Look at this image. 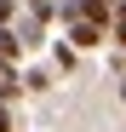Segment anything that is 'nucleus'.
Wrapping results in <instances>:
<instances>
[{
    "mask_svg": "<svg viewBox=\"0 0 126 132\" xmlns=\"http://www.w3.org/2000/svg\"><path fill=\"white\" fill-rule=\"evenodd\" d=\"M103 40H109L103 23H92V17H69V46H75V52H97Z\"/></svg>",
    "mask_w": 126,
    "mask_h": 132,
    "instance_id": "1",
    "label": "nucleus"
},
{
    "mask_svg": "<svg viewBox=\"0 0 126 132\" xmlns=\"http://www.w3.org/2000/svg\"><path fill=\"white\" fill-rule=\"evenodd\" d=\"M109 40L126 52V0H120V6H115V17H109Z\"/></svg>",
    "mask_w": 126,
    "mask_h": 132,
    "instance_id": "2",
    "label": "nucleus"
},
{
    "mask_svg": "<svg viewBox=\"0 0 126 132\" xmlns=\"http://www.w3.org/2000/svg\"><path fill=\"white\" fill-rule=\"evenodd\" d=\"M75 57H80V52L69 46V40H57V46H52V63H57V69H75Z\"/></svg>",
    "mask_w": 126,
    "mask_h": 132,
    "instance_id": "3",
    "label": "nucleus"
},
{
    "mask_svg": "<svg viewBox=\"0 0 126 132\" xmlns=\"http://www.w3.org/2000/svg\"><path fill=\"white\" fill-rule=\"evenodd\" d=\"M46 86H52L46 69H29V75H23V92H46Z\"/></svg>",
    "mask_w": 126,
    "mask_h": 132,
    "instance_id": "4",
    "label": "nucleus"
},
{
    "mask_svg": "<svg viewBox=\"0 0 126 132\" xmlns=\"http://www.w3.org/2000/svg\"><path fill=\"white\" fill-rule=\"evenodd\" d=\"M17 6L23 0H0V23H17Z\"/></svg>",
    "mask_w": 126,
    "mask_h": 132,
    "instance_id": "5",
    "label": "nucleus"
},
{
    "mask_svg": "<svg viewBox=\"0 0 126 132\" xmlns=\"http://www.w3.org/2000/svg\"><path fill=\"white\" fill-rule=\"evenodd\" d=\"M0 132H12V103L0 98Z\"/></svg>",
    "mask_w": 126,
    "mask_h": 132,
    "instance_id": "6",
    "label": "nucleus"
},
{
    "mask_svg": "<svg viewBox=\"0 0 126 132\" xmlns=\"http://www.w3.org/2000/svg\"><path fill=\"white\" fill-rule=\"evenodd\" d=\"M23 6H34V12H52V0H23Z\"/></svg>",
    "mask_w": 126,
    "mask_h": 132,
    "instance_id": "7",
    "label": "nucleus"
},
{
    "mask_svg": "<svg viewBox=\"0 0 126 132\" xmlns=\"http://www.w3.org/2000/svg\"><path fill=\"white\" fill-rule=\"evenodd\" d=\"M120 103H126V80H120Z\"/></svg>",
    "mask_w": 126,
    "mask_h": 132,
    "instance_id": "8",
    "label": "nucleus"
}]
</instances>
